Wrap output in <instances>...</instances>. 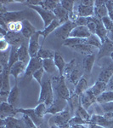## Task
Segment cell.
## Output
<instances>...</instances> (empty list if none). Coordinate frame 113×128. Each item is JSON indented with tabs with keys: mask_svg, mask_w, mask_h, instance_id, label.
Returning <instances> with one entry per match:
<instances>
[{
	"mask_svg": "<svg viewBox=\"0 0 113 128\" xmlns=\"http://www.w3.org/2000/svg\"><path fill=\"white\" fill-rule=\"evenodd\" d=\"M9 76H10V68L9 66L1 68V89L0 92H10L11 87L9 83Z\"/></svg>",
	"mask_w": 113,
	"mask_h": 128,
	"instance_id": "14",
	"label": "cell"
},
{
	"mask_svg": "<svg viewBox=\"0 0 113 128\" xmlns=\"http://www.w3.org/2000/svg\"><path fill=\"white\" fill-rule=\"evenodd\" d=\"M59 4L60 5L62 6L63 8L67 10L70 14H72L74 12V8H75V4L76 2L75 1H66V0H61L59 1Z\"/></svg>",
	"mask_w": 113,
	"mask_h": 128,
	"instance_id": "47",
	"label": "cell"
},
{
	"mask_svg": "<svg viewBox=\"0 0 113 128\" xmlns=\"http://www.w3.org/2000/svg\"><path fill=\"white\" fill-rule=\"evenodd\" d=\"M4 40L9 43V44L11 46L20 47L21 44L27 43L29 40H26V38L22 35L21 32H8L6 34Z\"/></svg>",
	"mask_w": 113,
	"mask_h": 128,
	"instance_id": "9",
	"label": "cell"
},
{
	"mask_svg": "<svg viewBox=\"0 0 113 128\" xmlns=\"http://www.w3.org/2000/svg\"><path fill=\"white\" fill-rule=\"evenodd\" d=\"M92 35L86 26H77L71 31L69 38H88Z\"/></svg>",
	"mask_w": 113,
	"mask_h": 128,
	"instance_id": "19",
	"label": "cell"
},
{
	"mask_svg": "<svg viewBox=\"0 0 113 128\" xmlns=\"http://www.w3.org/2000/svg\"><path fill=\"white\" fill-rule=\"evenodd\" d=\"M112 7H113V0H112Z\"/></svg>",
	"mask_w": 113,
	"mask_h": 128,
	"instance_id": "64",
	"label": "cell"
},
{
	"mask_svg": "<svg viewBox=\"0 0 113 128\" xmlns=\"http://www.w3.org/2000/svg\"><path fill=\"white\" fill-rule=\"evenodd\" d=\"M8 32H21L22 22H13L7 23Z\"/></svg>",
	"mask_w": 113,
	"mask_h": 128,
	"instance_id": "45",
	"label": "cell"
},
{
	"mask_svg": "<svg viewBox=\"0 0 113 128\" xmlns=\"http://www.w3.org/2000/svg\"><path fill=\"white\" fill-rule=\"evenodd\" d=\"M43 68L49 74H53L56 72V66L55 64L54 59H45L43 60Z\"/></svg>",
	"mask_w": 113,
	"mask_h": 128,
	"instance_id": "34",
	"label": "cell"
},
{
	"mask_svg": "<svg viewBox=\"0 0 113 128\" xmlns=\"http://www.w3.org/2000/svg\"><path fill=\"white\" fill-rule=\"evenodd\" d=\"M103 116L106 120H108L112 121V120H113V112H106V113H104Z\"/></svg>",
	"mask_w": 113,
	"mask_h": 128,
	"instance_id": "57",
	"label": "cell"
},
{
	"mask_svg": "<svg viewBox=\"0 0 113 128\" xmlns=\"http://www.w3.org/2000/svg\"><path fill=\"white\" fill-rule=\"evenodd\" d=\"M71 49L73 50L77 51V52L80 53V54H83L84 56H88V55H91L94 54V47L90 46V45L87 44H77L75 46L71 47Z\"/></svg>",
	"mask_w": 113,
	"mask_h": 128,
	"instance_id": "31",
	"label": "cell"
},
{
	"mask_svg": "<svg viewBox=\"0 0 113 128\" xmlns=\"http://www.w3.org/2000/svg\"><path fill=\"white\" fill-rule=\"evenodd\" d=\"M107 38L110 40L112 42H113V32H108V35H107Z\"/></svg>",
	"mask_w": 113,
	"mask_h": 128,
	"instance_id": "61",
	"label": "cell"
},
{
	"mask_svg": "<svg viewBox=\"0 0 113 128\" xmlns=\"http://www.w3.org/2000/svg\"><path fill=\"white\" fill-rule=\"evenodd\" d=\"M89 128H105L101 126H99V125H96V124H94V123H89Z\"/></svg>",
	"mask_w": 113,
	"mask_h": 128,
	"instance_id": "60",
	"label": "cell"
},
{
	"mask_svg": "<svg viewBox=\"0 0 113 128\" xmlns=\"http://www.w3.org/2000/svg\"><path fill=\"white\" fill-rule=\"evenodd\" d=\"M55 51L54 50H46V49H43L41 47V49L39 50L37 56L39 57L42 60L45 59H54L55 57Z\"/></svg>",
	"mask_w": 113,
	"mask_h": 128,
	"instance_id": "42",
	"label": "cell"
},
{
	"mask_svg": "<svg viewBox=\"0 0 113 128\" xmlns=\"http://www.w3.org/2000/svg\"><path fill=\"white\" fill-rule=\"evenodd\" d=\"M101 22L104 25L105 28L108 31V32H113V22H112V20H111V18L109 17V16H105V17L102 18Z\"/></svg>",
	"mask_w": 113,
	"mask_h": 128,
	"instance_id": "49",
	"label": "cell"
},
{
	"mask_svg": "<svg viewBox=\"0 0 113 128\" xmlns=\"http://www.w3.org/2000/svg\"><path fill=\"white\" fill-rule=\"evenodd\" d=\"M28 7L30 9L33 10L34 11H36L38 15L40 16L41 19L43 20L44 22V28H46L47 26H49L51 22L54 20L55 18V16L53 12L51 11H49V10L44 9L43 7L41 6H32V5H28Z\"/></svg>",
	"mask_w": 113,
	"mask_h": 128,
	"instance_id": "6",
	"label": "cell"
},
{
	"mask_svg": "<svg viewBox=\"0 0 113 128\" xmlns=\"http://www.w3.org/2000/svg\"><path fill=\"white\" fill-rule=\"evenodd\" d=\"M94 62H95V55L94 54L84 56L83 59V68L84 72H86L87 74H91Z\"/></svg>",
	"mask_w": 113,
	"mask_h": 128,
	"instance_id": "28",
	"label": "cell"
},
{
	"mask_svg": "<svg viewBox=\"0 0 113 128\" xmlns=\"http://www.w3.org/2000/svg\"><path fill=\"white\" fill-rule=\"evenodd\" d=\"M92 17L93 16H90V17H77V19L75 20V23L77 26H86L91 22Z\"/></svg>",
	"mask_w": 113,
	"mask_h": 128,
	"instance_id": "51",
	"label": "cell"
},
{
	"mask_svg": "<svg viewBox=\"0 0 113 128\" xmlns=\"http://www.w3.org/2000/svg\"><path fill=\"white\" fill-rule=\"evenodd\" d=\"M106 86H107V83L104 81H97L94 83V84L92 87H90L93 90L94 94L95 95L96 98H98L99 96H100L102 93H104L105 92H106Z\"/></svg>",
	"mask_w": 113,
	"mask_h": 128,
	"instance_id": "32",
	"label": "cell"
},
{
	"mask_svg": "<svg viewBox=\"0 0 113 128\" xmlns=\"http://www.w3.org/2000/svg\"><path fill=\"white\" fill-rule=\"evenodd\" d=\"M88 89H89V87H88V81L83 76V77L81 78V80H80L79 81L77 82V84L75 86V88H74L73 92L77 95L80 96V95L83 94L84 92H86Z\"/></svg>",
	"mask_w": 113,
	"mask_h": 128,
	"instance_id": "33",
	"label": "cell"
},
{
	"mask_svg": "<svg viewBox=\"0 0 113 128\" xmlns=\"http://www.w3.org/2000/svg\"><path fill=\"white\" fill-rule=\"evenodd\" d=\"M2 128H24L26 127L25 123L20 120L16 119L15 117H7L4 120H1Z\"/></svg>",
	"mask_w": 113,
	"mask_h": 128,
	"instance_id": "18",
	"label": "cell"
},
{
	"mask_svg": "<svg viewBox=\"0 0 113 128\" xmlns=\"http://www.w3.org/2000/svg\"><path fill=\"white\" fill-rule=\"evenodd\" d=\"M20 88L18 87L17 83H15L14 87H12L11 90H10L7 102H9L10 105L15 107V108H20Z\"/></svg>",
	"mask_w": 113,
	"mask_h": 128,
	"instance_id": "15",
	"label": "cell"
},
{
	"mask_svg": "<svg viewBox=\"0 0 113 128\" xmlns=\"http://www.w3.org/2000/svg\"><path fill=\"white\" fill-rule=\"evenodd\" d=\"M75 114L76 116L80 117V118L83 119V120L90 123V120H91L92 115L89 114L87 109H85L83 106H81V105H80L78 108H77V110L75 111V114Z\"/></svg>",
	"mask_w": 113,
	"mask_h": 128,
	"instance_id": "37",
	"label": "cell"
},
{
	"mask_svg": "<svg viewBox=\"0 0 113 128\" xmlns=\"http://www.w3.org/2000/svg\"><path fill=\"white\" fill-rule=\"evenodd\" d=\"M59 4V0H42V4L40 6L49 11L54 12V10Z\"/></svg>",
	"mask_w": 113,
	"mask_h": 128,
	"instance_id": "36",
	"label": "cell"
},
{
	"mask_svg": "<svg viewBox=\"0 0 113 128\" xmlns=\"http://www.w3.org/2000/svg\"><path fill=\"white\" fill-rule=\"evenodd\" d=\"M69 124L71 126H73V125H89V122H87V121L83 120V119H81L80 117L78 116H73L71 117V120L69 121Z\"/></svg>",
	"mask_w": 113,
	"mask_h": 128,
	"instance_id": "52",
	"label": "cell"
},
{
	"mask_svg": "<svg viewBox=\"0 0 113 128\" xmlns=\"http://www.w3.org/2000/svg\"><path fill=\"white\" fill-rule=\"evenodd\" d=\"M51 80H52V86L55 92V96L68 100L71 96V92L65 84V76H54Z\"/></svg>",
	"mask_w": 113,
	"mask_h": 128,
	"instance_id": "2",
	"label": "cell"
},
{
	"mask_svg": "<svg viewBox=\"0 0 113 128\" xmlns=\"http://www.w3.org/2000/svg\"><path fill=\"white\" fill-rule=\"evenodd\" d=\"M40 36H41L40 31H37V32L29 38V41H28V50H29L31 58L36 57L37 56H38V51H39V50L41 49L40 44H39Z\"/></svg>",
	"mask_w": 113,
	"mask_h": 128,
	"instance_id": "11",
	"label": "cell"
},
{
	"mask_svg": "<svg viewBox=\"0 0 113 128\" xmlns=\"http://www.w3.org/2000/svg\"><path fill=\"white\" fill-rule=\"evenodd\" d=\"M26 64H25L24 62L20 61H18L17 62L14 64L11 68H10V76H13L15 78V83H17L18 78L20 76L21 74H25L26 69Z\"/></svg>",
	"mask_w": 113,
	"mask_h": 128,
	"instance_id": "20",
	"label": "cell"
},
{
	"mask_svg": "<svg viewBox=\"0 0 113 128\" xmlns=\"http://www.w3.org/2000/svg\"><path fill=\"white\" fill-rule=\"evenodd\" d=\"M82 77H83V74H82L81 68H80V65L77 64L76 68L73 70L72 73L71 74V75L69 76L68 80L71 84H73L74 86H76V84H77V82L81 80Z\"/></svg>",
	"mask_w": 113,
	"mask_h": 128,
	"instance_id": "35",
	"label": "cell"
},
{
	"mask_svg": "<svg viewBox=\"0 0 113 128\" xmlns=\"http://www.w3.org/2000/svg\"><path fill=\"white\" fill-rule=\"evenodd\" d=\"M100 106H101V108H102V110L104 111V113L113 112V102L100 104Z\"/></svg>",
	"mask_w": 113,
	"mask_h": 128,
	"instance_id": "53",
	"label": "cell"
},
{
	"mask_svg": "<svg viewBox=\"0 0 113 128\" xmlns=\"http://www.w3.org/2000/svg\"><path fill=\"white\" fill-rule=\"evenodd\" d=\"M68 107V102L67 100H65L64 98H61L59 96H55V101L52 104L49 108L47 109V114H56L62 111H64L65 109Z\"/></svg>",
	"mask_w": 113,
	"mask_h": 128,
	"instance_id": "8",
	"label": "cell"
},
{
	"mask_svg": "<svg viewBox=\"0 0 113 128\" xmlns=\"http://www.w3.org/2000/svg\"><path fill=\"white\" fill-rule=\"evenodd\" d=\"M106 4V0H96L94 1V6H101Z\"/></svg>",
	"mask_w": 113,
	"mask_h": 128,
	"instance_id": "58",
	"label": "cell"
},
{
	"mask_svg": "<svg viewBox=\"0 0 113 128\" xmlns=\"http://www.w3.org/2000/svg\"><path fill=\"white\" fill-rule=\"evenodd\" d=\"M43 68V60L39 57H32L28 62L26 66V69L25 72V78L26 79H30L32 78V75L36 71Z\"/></svg>",
	"mask_w": 113,
	"mask_h": 128,
	"instance_id": "10",
	"label": "cell"
},
{
	"mask_svg": "<svg viewBox=\"0 0 113 128\" xmlns=\"http://www.w3.org/2000/svg\"><path fill=\"white\" fill-rule=\"evenodd\" d=\"M18 108H15L9 102H1L0 106V118L4 120L7 117H15L18 114Z\"/></svg>",
	"mask_w": 113,
	"mask_h": 128,
	"instance_id": "17",
	"label": "cell"
},
{
	"mask_svg": "<svg viewBox=\"0 0 113 128\" xmlns=\"http://www.w3.org/2000/svg\"><path fill=\"white\" fill-rule=\"evenodd\" d=\"M110 102H113V92L106 90L97 98V102H99L100 104H107Z\"/></svg>",
	"mask_w": 113,
	"mask_h": 128,
	"instance_id": "40",
	"label": "cell"
},
{
	"mask_svg": "<svg viewBox=\"0 0 113 128\" xmlns=\"http://www.w3.org/2000/svg\"><path fill=\"white\" fill-rule=\"evenodd\" d=\"M71 128H89V125H73Z\"/></svg>",
	"mask_w": 113,
	"mask_h": 128,
	"instance_id": "59",
	"label": "cell"
},
{
	"mask_svg": "<svg viewBox=\"0 0 113 128\" xmlns=\"http://www.w3.org/2000/svg\"><path fill=\"white\" fill-rule=\"evenodd\" d=\"M77 64L78 63L77 62V60L76 59H72L71 62L66 63V65H65V69H64V76L65 79H68L69 76L71 75V74L72 73V71L77 66Z\"/></svg>",
	"mask_w": 113,
	"mask_h": 128,
	"instance_id": "43",
	"label": "cell"
},
{
	"mask_svg": "<svg viewBox=\"0 0 113 128\" xmlns=\"http://www.w3.org/2000/svg\"><path fill=\"white\" fill-rule=\"evenodd\" d=\"M112 54H113V42H112L107 38V40L102 43L101 47L99 49L97 60L98 61H100V60L105 58V57H111Z\"/></svg>",
	"mask_w": 113,
	"mask_h": 128,
	"instance_id": "13",
	"label": "cell"
},
{
	"mask_svg": "<svg viewBox=\"0 0 113 128\" xmlns=\"http://www.w3.org/2000/svg\"><path fill=\"white\" fill-rule=\"evenodd\" d=\"M54 61H55V66H56L57 71H58V73H59V75L64 76V69H65V65H66V63H65L62 55L57 50L55 51V53Z\"/></svg>",
	"mask_w": 113,
	"mask_h": 128,
	"instance_id": "25",
	"label": "cell"
},
{
	"mask_svg": "<svg viewBox=\"0 0 113 128\" xmlns=\"http://www.w3.org/2000/svg\"><path fill=\"white\" fill-rule=\"evenodd\" d=\"M67 102H68L69 110L71 112V115H72L75 114V111L77 110V108L81 105V104H80V96L77 95L74 92H71Z\"/></svg>",
	"mask_w": 113,
	"mask_h": 128,
	"instance_id": "27",
	"label": "cell"
},
{
	"mask_svg": "<svg viewBox=\"0 0 113 128\" xmlns=\"http://www.w3.org/2000/svg\"><path fill=\"white\" fill-rule=\"evenodd\" d=\"M78 3V2H77ZM94 7L91 6H85L78 3L74 8V12L77 17H90V16H94Z\"/></svg>",
	"mask_w": 113,
	"mask_h": 128,
	"instance_id": "16",
	"label": "cell"
},
{
	"mask_svg": "<svg viewBox=\"0 0 113 128\" xmlns=\"http://www.w3.org/2000/svg\"><path fill=\"white\" fill-rule=\"evenodd\" d=\"M111 122H112V128H113V120H112V121H111Z\"/></svg>",
	"mask_w": 113,
	"mask_h": 128,
	"instance_id": "63",
	"label": "cell"
},
{
	"mask_svg": "<svg viewBox=\"0 0 113 128\" xmlns=\"http://www.w3.org/2000/svg\"><path fill=\"white\" fill-rule=\"evenodd\" d=\"M9 53L7 51H1L0 53V63H1V68L9 66Z\"/></svg>",
	"mask_w": 113,
	"mask_h": 128,
	"instance_id": "48",
	"label": "cell"
},
{
	"mask_svg": "<svg viewBox=\"0 0 113 128\" xmlns=\"http://www.w3.org/2000/svg\"><path fill=\"white\" fill-rule=\"evenodd\" d=\"M108 16H109V17L111 18V20H112V22H113V11L109 12V13H108Z\"/></svg>",
	"mask_w": 113,
	"mask_h": 128,
	"instance_id": "62",
	"label": "cell"
},
{
	"mask_svg": "<svg viewBox=\"0 0 113 128\" xmlns=\"http://www.w3.org/2000/svg\"><path fill=\"white\" fill-rule=\"evenodd\" d=\"M106 90L108 92H113V75L112 76L109 81L107 82V86H106Z\"/></svg>",
	"mask_w": 113,
	"mask_h": 128,
	"instance_id": "56",
	"label": "cell"
},
{
	"mask_svg": "<svg viewBox=\"0 0 113 128\" xmlns=\"http://www.w3.org/2000/svg\"><path fill=\"white\" fill-rule=\"evenodd\" d=\"M86 44L90 45V46H92V47H94V48H97L99 50L100 47H101L102 42L100 41V40L96 36V35L92 34L89 38H88L87 40H86Z\"/></svg>",
	"mask_w": 113,
	"mask_h": 128,
	"instance_id": "44",
	"label": "cell"
},
{
	"mask_svg": "<svg viewBox=\"0 0 113 128\" xmlns=\"http://www.w3.org/2000/svg\"><path fill=\"white\" fill-rule=\"evenodd\" d=\"M97 102V98L94 94L91 88H89L86 92L80 95V104L85 109H89L92 104Z\"/></svg>",
	"mask_w": 113,
	"mask_h": 128,
	"instance_id": "12",
	"label": "cell"
},
{
	"mask_svg": "<svg viewBox=\"0 0 113 128\" xmlns=\"http://www.w3.org/2000/svg\"><path fill=\"white\" fill-rule=\"evenodd\" d=\"M96 32L95 35L100 40L102 43L105 42L107 40V35H108V31L105 28L103 23H102L101 20L99 19L97 20V23H96Z\"/></svg>",
	"mask_w": 113,
	"mask_h": 128,
	"instance_id": "30",
	"label": "cell"
},
{
	"mask_svg": "<svg viewBox=\"0 0 113 128\" xmlns=\"http://www.w3.org/2000/svg\"><path fill=\"white\" fill-rule=\"evenodd\" d=\"M71 118V114L69 109H65L62 112L54 114L50 117L49 125L50 128H67L70 126L69 121Z\"/></svg>",
	"mask_w": 113,
	"mask_h": 128,
	"instance_id": "3",
	"label": "cell"
},
{
	"mask_svg": "<svg viewBox=\"0 0 113 128\" xmlns=\"http://www.w3.org/2000/svg\"><path fill=\"white\" fill-rule=\"evenodd\" d=\"M101 72L99 74L98 80L100 81L107 82L113 75V61L111 58L110 60H106L101 64Z\"/></svg>",
	"mask_w": 113,
	"mask_h": 128,
	"instance_id": "7",
	"label": "cell"
},
{
	"mask_svg": "<svg viewBox=\"0 0 113 128\" xmlns=\"http://www.w3.org/2000/svg\"><path fill=\"white\" fill-rule=\"evenodd\" d=\"M90 123H94L96 124V125L101 126H103L105 128H112V122L105 118L103 114L100 115V114H92Z\"/></svg>",
	"mask_w": 113,
	"mask_h": 128,
	"instance_id": "26",
	"label": "cell"
},
{
	"mask_svg": "<svg viewBox=\"0 0 113 128\" xmlns=\"http://www.w3.org/2000/svg\"><path fill=\"white\" fill-rule=\"evenodd\" d=\"M94 16L100 20H101L105 16H108V10H107V8H106V4L101 5V6H94Z\"/></svg>",
	"mask_w": 113,
	"mask_h": 128,
	"instance_id": "41",
	"label": "cell"
},
{
	"mask_svg": "<svg viewBox=\"0 0 113 128\" xmlns=\"http://www.w3.org/2000/svg\"><path fill=\"white\" fill-rule=\"evenodd\" d=\"M10 45L9 44V43L6 41L4 38L1 40L0 41V50L1 51H7V50L9 48Z\"/></svg>",
	"mask_w": 113,
	"mask_h": 128,
	"instance_id": "54",
	"label": "cell"
},
{
	"mask_svg": "<svg viewBox=\"0 0 113 128\" xmlns=\"http://www.w3.org/2000/svg\"><path fill=\"white\" fill-rule=\"evenodd\" d=\"M36 28L35 26L30 22L29 20L26 19L22 20V30L21 34L22 35L26 38V40H29L31 37L36 32Z\"/></svg>",
	"mask_w": 113,
	"mask_h": 128,
	"instance_id": "23",
	"label": "cell"
},
{
	"mask_svg": "<svg viewBox=\"0 0 113 128\" xmlns=\"http://www.w3.org/2000/svg\"><path fill=\"white\" fill-rule=\"evenodd\" d=\"M77 26V25L72 20H68L65 23L60 25L58 28L54 32V34L57 38H61V40H67L70 37L71 31Z\"/></svg>",
	"mask_w": 113,
	"mask_h": 128,
	"instance_id": "5",
	"label": "cell"
},
{
	"mask_svg": "<svg viewBox=\"0 0 113 128\" xmlns=\"http://www.w3.org/2000/svg\"><path fill=\"white\" fill-rule=\"evenodd\" d=\"M32 16L30 12L27 10H20V11H11L5 12V13L0 14V20H3L5 23L13 22H22V20L27 19V16Z\"/></svg>",
	"mask_w": 113,
	"mask_h": 128,
	"instance_id": "4",
	"label": "cell"
},
{
	"mask_svg": "<svg viewBox=\"0 0 113 128\" xmlns=\"http://www.w3.org/2000/svg\"><path fill=\"white\" fill-rule=\"evenodd\" d=\"M18 57H19V61L22 62L26 65L28 64L31 60L29 50H28V43H25L18 48Z\"/></svg>",
	"mask_w": 113,
	"mask_h": 128,
	"instance_id": "24",
	"label": "cell"
},
{
	"mask_svg": "<svg viewBox=\"0 0 113 128\" xmlns=\"http://www.w3.org/2000/svg\"><path fill=\"white\" fill-rule=\"evenodd\" d=\"M17 111H18V113H20V114H26V115H27V116H29L37 126L40 127L41 126L43 125V119L39 118V117L36 114L34 108H20L17 109Z\"/></svg>",
	"mask_w": 113,
	"mask_h": 128,
	"instance_id": "21",
	"label": "cell"
},
{
	"mask_svg": "<svg viewBox=\"0 0 113 128\" xmlns=\"http://www.w3.org/2000/svg\"><path fill=\"white\" fill-rule=\"evenodd\" d=\"M18 48L19 47L11 46L9 50V68L12 67L15 63L19 61V57H18Z\"/></svg>",
	"mask_w": 113,
	"mask_h": 128,
	"instance_id": "39",
	"label": "cell"
},
{
	"mask_svg": "<svg viewBox=\"0 0 113 128\" xmlns=\"http://www.w3.org/2000/svg\"><path fill=\"white\" fill-rule=\"evenodd\" d=\"M86 40L87 38H68L67 40H64L63 42V45L67 47H71L75 46L77 44H86Z\"/></svg>",
	"mask_w": 113,
	"mask_h": 128,
	"instance_id": "38",
	"label": "cell"
},
{
	"mask_svg": "<svg viewBox=\"0 0 113 128\" xmlns=\"http://www.w3.org/2000/svg\"><path fill=\"white\" fill-rule=\"evenodd\" d=\"M55 101V92L52 86L51 79H46L40 86V93L38 96V104H45L47 108L52 105Z\"/></svg>",
	"mask_w": 113,
	"mask_h": 128,
	"instance_id": "1",
	"label": "cell"
},
{
	"mask_svg": "<svg viewBox=\"0 0 113 128\" xmlns=\"http://www.w3.org/2000/svg\"><path fill=\"white\" fill-rule=\"evenodd\" d=\"M45 73L44 69L43 68H41L40 69H38V71H36L35 73L33 74V75H32V78L36 80L37 82H38V84H39V86H41V84H42V79L43 77H44V74Z\"/></svg>",
	"mask_w": 113,
	"mask_h": 128,
	"instance_id": "50",
	"label": "cell"
},
{
	"mask_svg": "<svg viewBox=\"0 0 113 128\" xmlns=\"http://www.w3.org/2000/svg\"><path fill=\"white\" fill-rule=\"evenodd\" d=\"M53 13L55 14L56 19L59 20V22H60L61 25L70 20V13L60 5V4L57 6L56 9L54 10Z\"/></svg>",
	"mask_w": 113,
	"mask_h": 128,
	"instance_id": "22",
	"label": "cell"
},
{
	"mask_svg": "<svg viewBox=\"0 0 113 128\" xmlns=\"http://www.w3.org/2000/svg\"><path fill=\"white\" fill-rule=\"evenodd\" d=\"M60 25L61 24H60V22H59V20L55 18V19L53 20V22H51V23L49 24L46 28H44L43 31H40V35L41 36H43V38H44V40H43L44 41L45 38H46L47 37L51 34V32H54L56 30L59 26H60Z\"/></svg>",
	"mask_w": 113,
	"mask_h": 128,
	"instance_id": "29",
	"label": "cell"
},
{
	"mask_svg": "<svg viewBox=\"0 0 113 128\" xmlns=\"http://www.w3.org/2000/svg\"><path fill=\"white\" fill-rule=\"evenodd\" d=\"M47 106L45 105V104H38V106L34 108L35 113L38 115L39 118L44 119V117L45 116V114H47Z\"/></svg>",
	"mask_w": 113,
	"mask_h": 128,
	"instance_id": "46",
	"label": "cell"
},
{
	"mask_svg": "<svg viewBox=\"0 0 113 128\" xmlns=\"http://www.w3.org/2000/svg\"><path fill=\"white\" fill-rule=\"evenodd\" d=\"M79 4L85 6H91V7H94V0H82V1H78Z\"/></svg>",
	"mask_w": 113,
	"mask_h": 128,
	"instance_id": "55",
	"label": "cell"
}]
</instances>
